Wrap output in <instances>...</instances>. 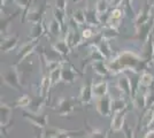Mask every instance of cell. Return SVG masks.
Masks as SVG:
<instances>
[{
    "mask_svg": "<svg viewBox=\"0 0 154 138\" xmlns=\"http://www.w3.org/2000/svg\"><path fill=\"white\" fill-rule=\"evenodd\" d=\"M144 138H154V128L149 129V130L145 133V137Z\"/></svg>",
    "mask_w": 154,
    "mask_h": 138,
    "instance_id": "46",
    "label": "cell"
},
{
    "mask_svg": "<svg viewBox=\"0 0 154 138\" xmlns=\"http://www.w3.org/2000/svg\"><path fill=\"white\" fill-rule=\"evenodd\" d=\"M127 112H128V109L114 113V115L112 118V122H110V131L120 132L124 129V125H125V114H127Z\"/></svg>",
    "mask_w": 154,
    "mask_h": 138,
    "instance_id": "15",
    "label": "cell"
},
{
    "mask_svg": "<svg viewBox=\"0 0 154 138\" xmlns=\"http://www.w3.org/2000/svg\"><path fill=\"white\" fill-rule=\"evenodd\" d=\"M132 1H134V0H124V5H125V8L129 9V12L136 16L135 9H134V6H132Z\"/></svg>",
    "mask_w": 154,
    "mask_h": 138,
    "instance_id": "44",
    "label": "cell"
},
{
    "mask_svg": "<svg viewBox=\"0 0 154 138\" xmlns=\"http://www.w3.org/2000/svg\"><path fill=\"white\" fill-rule=\"evenodd\" d=\"M116 87L117 90L122 93L125 98L130 99L132 101L134 98V90H132V84H131V81L128 77V75L125 72L120 74L119 78L116 81Z\"/></svg>",
    "mask_w": 154,
    "mask_h": 138,
    "instance_id": "9",
    "label": "cell"
},
{
    "mask_svg": "<svg viewBox=\"0 0 154 138\" xmlns=\"http://www.w3.org/2000/svg\"><path fill=\"white\" fill-rule=\"evenodd\" d=\"M71 20H74L78 26H85L86 24V16H85V11L77 8L72 9L71 12Z\"/></svg>",
    "mask_w": 154,
    "mask_h": 138,
    "instance_id": "30",
    "label": "cell"
},
{
    "mask_svg": "<svg viewBox=\"0 0 154 138\" xmlns=\"http://www.w3.org/2000/svg\"><path fill=\"white\" fill-rule=\"evenodd\" d=\"M153 20L152 19V11H151V6L146 4L145 6L139 9V12L136 14L135 16V28L141 26L144 23H146L148 21Z\"/></svg>",
    "mask_w": 154,
    "mask_h": 138,
    "instance_id": "18",
    "label": "cell"
},
{
    "mask_svg": "<svg viewBox=\"0 0 154 138\" xmlns=\"http://www.w3.org/2000/svg\"><path fill=\"white\" fill-rule=\"evenodd\" d=\"M90 65H91V67L93 68V72H96L97 75L101 76V77H107V76H109V75H112L106 60L94 61V62H92V63H90Z\"/></svg>",
    "mask_w": 154,
    "mask_h": 138,
    "instance_id": "21",
    "label": "cell"
},
{
    "mask_svg": "<svg viewBox=\"0 0 154 138\" xmlns=\"http://www.w3.org/2000/svg\"><path fill=\"white\" fill-rule=\"evenodd\" d=\"M39 46V39H29L28 41H26L24 44L19 47L17 52H16V57H17V62L15 65L19 66V63H21L22 61L30 57L32 53H35L36 48Z\"/></svg>",
    "mask_w": 154,
    "mask_h": 138,
    "instance_id": "6",
    "label": "cell"
},
{
    "mask_svg": "<svg viewBox=\"0 0 154 138\" xmlns=\"http://www.w3.org/2000/svg\"><path fill=\"white\" fill-rule=\"evenodd\" d=\"M23 118H26V121L32 124L33 127H37L40 129H45L47 128L48 124V115L46 114H39V113H33V112H26L24 111L22 114Z\"/></svg>",
    "mask_w": 154,
    "mask_h": 138,
    "instance_id": "10",
    "label": "cell"
},
{
    "mask_svg": "<svg viewBox=\"0 0 154 138\" xmlns=\"http://www.w3.org/2000/svg\"><path fill=\"white\" fill-rule=\"evenodd\" d=\"M154 24V20H151L141 24V26L135 28V36L130 37V40L132 41H138L141 45H144L145 43H147L148 39L152 37V28Z\"/></svg>",
    "mask_w": 154,
    "mask_h": 138,
    "instance_id": "5",
    "label": "cell"
},
{
    "mask_svg": "<svg viewBox=\"0 0 154 138\" xmlns=\"http://www.w3.org/2000/svg\"><path fill=\"white\" fill-rule=\"evenodd\" d=\"M124 14H125V11L121 9L120 7L119 8H113L110 11V13H109L108 19L109 20H115V21H123Z\"/></svg>",
    "mask_w": 154,
    "mask_h": 138,
    "instance_id": "37",
    "label": "cell"
},
{
    "mask_svg": "<svg viewBox=\"0 0 154 138\" xmlns=\"http://www.w3.org/2000/svg\"><path fill=\"white\" fill-rule=\"evenodd\" d=\"M100 60H106L103 53L100 52L99 47L94 44H90L89 45V53H88V62L92 63L94 61H100Z\"/></svg>",
    "mask_w": 154,
    "mask_h": 138,
    "instance_id": "26",
    "label": "cell"
},
{
    "mask_svg": "<svg viewBox=\"0 0 154 138\" xmlns=\"http://www.w3.org/2000/svg\"><path fill=\"white\" fill-rule=\"evenodd\" d=\"M96 109L99 115L109 118L113 114V97L107 94L105 97L96 99Z\"/></svg>",
    "mask_w": 154,
    "mask_h": 138,
    "instance_id": "8",
    "label": "cell"
},
{
    "mask_svg": "<svg viewBox=\"0 0 154 138\" xmlns=\"http://www.w3.org/2000/svg\"><path fill=\"white\" fill-rule=\"evenodd\" d=\"M92 86H93V82L92 79H88L86 83H84L81 90H79V94H78V101L81 105H90L92 100L94 99L93 97V91H92Z\"/></svg>",
    "mask_w": 154,
    "mask_h": 138,
    "instance_id": "12",
    "label": "cell"
},
{
    "mask_svg": "<svg viewBox=\"0 0 154 138\" xmlns=\"http://www.w3.org/2000/svg\"><path fill=\"white\" fill-rule=\"evenodd\" d=\"M66 32L67 33H66L64 39L67 40V43L69 44V46L71 47V50H72V48H76V47H78V46L82 44L83 38H82L81 32L77 31V29H74V28H71V26H68Z\"/></svg>",
    "mask_w": 154,
    "mask_h": 138,
    "instance_id": "17",
    "label": "cell"
},
{
    "mask_svg": "<svg viewBox=\"0 0 154 138\" xmlns=\"http://www.w3.org/2000/svg\"><path fill=\"white\" fill-rule=\"evenodd\" d=\"M33 129H35V138H46L44 129H40L37 127H33Z\"/></svg>",
    "mask_w": 154,
    "mask_h": 138,
    "instance_id": "43",
    "label": "cell"
},
{
    "mask_svg": "<svg viewBox=\"0 0 154 138\" xmlns=\"http://www.w3.org/2000/svg\"><path fill=\"white\" fill-rule=\"evenodd\" d=\"M44 132H45L46 137L48 138H72L86 135L85 130H66V129L52 128V127L45 128Z\"/></svg>",
    "mask_w": 154,
    "mask_h": 138,
    "instance_id": "4",
    "label": "cell"
},
{
    "mask_svg": "<svg viewBox=\"0 0 154 138\" xmlns=\"http://www.w3.org/2000/svg\"><path fill=\"white\" fill-rule=\"evenodd\" d=\"M20 12H16L14 13L12 16H9L8 19H1V36H6V30H7V26L9 24V22H12L13 19H15L17 15H19Z\"/></svg>",
    "mask_w": 154,
    "mask_h": 138,
    "instance_id": "39",
    "label": "cell"
},
{
    "mask_svg": "<svg viewBox=\"0 0 154 138\" xmlns=\"http://www.w3.org/2000/svg\"><path fill=\"white\" fill-rule=\"evenodd\" d=\"M99 32L101 33V37H103V39H108V40H112V39H115L116 37H119V29H115V28H112V26H105L101 29V31H99Z\"/></svg>",
    "mask_w": 154,
    "mask_h": 138,
    "instance_id": "31",
    "label": "cell"
},
{
    "mask_svg": "<svg viewBox=\"0 0 154 138\" xmlns=\"http://www.w3.org/2000/svg\"><path fill=\"white\" fill-rule=\"evenodd\" d=\"M110 40L108 39H101L97 46L99 47V50H100V52L103 53V55L105 57V59L106 61H108L110 60L113 57H114V52H113V50H112V46H110V43H109Z\"/></svg>",
    "mask_w": 154,
    "mask_h": 138,
    "instance_id": "24",
    "label": "cell"
},
{
    "mask_svg": "<svg viewBox=\"0 0 154 138\" xmlns=\"http://www.w3.org/2000/svg\"><path fill=\"white\" fill-rule=\"evenodd\" d=\"M61 72H62V82L66 84H74L76 82L77 77L83 75V72H77L75 67L69 63L67 60H64V62L62 63Z\"/></svg>",
    "mask_w": 154,
    "mask_h": 138,
    "instance_id": "11",
    "label": "cell"
},
{
    "mask_svg": "<svg viewBox=\"0 0 154 138\" xmlns=\"http://www.w3.org/2000/svg\"><path fill=\"white\" fill-rule=\"evenodd\" d=\"M0 111H1V133L6 137L8 135V129L12 127V121H13V107L12 105H8L6 103L1 101L0 106Z\"/></svg>",
    "mask_w": 154,
    "mask_h": 138,
    "instance_id": "7",
    "label": "cell"
},
{
    "mask_svg": "<svg viewBox=\"0 0 154 138\" xmlns=\"http://www.w3.org/2000/svg\"><path fill=\"white\" fill-rule=\"evenodd\" d=\"M86 124V135L85 138H109V130H99V129H93L88 124V122L85 121Z\"/></svg>",
    "mask_w": 154,
    "mask_h": 138,
    "instance_id": "27",
    "label": "cell"
},
{
    "mask_svg": "<svg viewBox=\"0 0 154 138\" xmlns=\"http://www.w3.org/2000/svg\"><path fill=\"white\" fill-rule=\"evenodd\" d=\"M30 104H31V98L28 94H23L17 100H15V103L12 105V107L13 108H26Z\"/></svg>",
    "mask_w": 154,
    "mask_h": 138,
    "instance_id": "35",
    "label": "cell"
},
{
    "mask_svg": "<svg viewBox=\"0 0 154 138\" xmlns=\"http://www.w3.org/2000/svg\"><path fill=\"white\" fill-rule=\"evenodd\" d=\"M4 83L8 85L11 89H13L15 91L21 92L23 90V85L21 83L20 78V72L17 69V65H12L7 68L5 72L1 75Z\"/></svg>",
    "mask_w": 154,
    "mask_h": 138,
    "instance_id": "2",
    "label": "cell"
},
{
    "mask_svg": "<svg viewBox=\"0 0 154 138\" xmlns=\"http://www.w3.org/2000/svg\"><path fill=\"white\" fill-rule=\"evenodd\" d=\"M153 124H154V108H147V109H145V112H144L143 116H141L139 130L151 128Z\"/></svg>",
    "mask_w": 154,
    "mask_h": 138,
    "instance_id": "22",
    "label": "cell"
},
{
    "mask_svg": "<svg viewBox=\"0 0 154 138\" xmlns=\"http://www.w3.org/2000/svg\"><path fill=\"white\" fill-rule=\"evenodd\" d=\"M124 109H129L125 97L113 98V114L116 112H120V111H124Z\"/></svg>",
    "mask_w": 154,
    "mask_h": 138,
    "instance_id": "32",
    "label": "cell"
},
{
    "mask_svg": "<svg viewBox=\"0 0 154 138\" xmlns=\"http://www.w3.org/2000/svg\"><path fill=\"white\" fill-rule=\"evenodd\" d=\"M92 91H93L94 99L107 96L108 94V82L107 81H101V82H98V83H93Z\"/></svg>",
    "mask_w": 154,
    "mask_h": 138,
    "instance_id": "23",
    "label": "cell"
},
{
    "mask_svg": "<svg viewBox=\"0 0 154 138\" xmlns=\"http://www.w3.org/2000/svg\"><path fill=\"white\" fill-rule=\"evenodd\" d=\"M62 30H63V26H61V23L53 17L50 21L48 26H47V31L50 32V35H51L52 37H59L61 35V32H62Z\"/></svg>",
    "mask_w": 154,
    "mask_h": 138,
    "instance_id": "29",
    "label": "cell"
},
{
    "mask_svg": "<svg viewBox=\"0 0 154 138\" xmlns=\"http://www.w3.org/2000/svg\"><path fill=\"white\" fill-rule=\"evenodd\" d=\"M78 104H79L78 99L71 98V97H69V98L62 97V98L59 99V101L57 103V106L54 107V109L57 111V113L59 114V116L64 118V116L70 115L71 113L76 109V107Z\"/></svg>",
    "mask_w": 154,
    "mask_h": 138,
    "instance_id": "3",
    "label": "cell"
},
{
    "mask_svg": "<svg viewBox=\"0 0 154 138\" xmlns=\"http://www.w3.org/2000/svg\"><path fill=\"white\" fill-rule=\"evenodd\" d=\"M19 44V35L14 33V35H6V36H1V52L8 53L11 51L15 50Z\"/></svg>",
    "mask_w": 154,
    "mask_h": 138,
    "instance_id": "14",
    "label": "cell"
},
{
    "mask_svg": "<svg viewBox=\"0 0 154 138\" xmlns=\"http://www.w3.org/2000/svg\"><path fill=\"white\" fill-rule=\"evenodd\" d=\"M148 1H151V0H147V2H148Z\"/></svg>",
    "mask_w": 154,
    "mask_h": 138,
    "instance_id": "50",
    "label": "cell"
},
{
    "mask_svg": "<svg viewBox=\"0 0 154 138\" xmlns=\"http://www.w3.org/2000/svg\"><path fill=\"white\" fill-rule=\"evenodd\" d=\"M151 11H152V19L154 20V4L151 5Z\"/></svg>",
    "mask_w": 154,
    "mask_h": 138,
    "instance_id": "47",
    "label": "cell"
},
{
    "mask_svg": "<svg viewBox=\"0 0 154 138\" xmlns=\"http://www.w3.org/2000/svg\"><path fill=\"white\" fill-rule=\"evenodd\" d=\"M46 8H47V2L46 1L43 6L37 7V8H31L29 11L28 15H26V20L28 22H30L31 24H36V23L44 21V14L46 12Z\"/></svg>",
    "mask_w": 154,
    "mask_h": 138,
    "instance_id": "16",
    "label": "cell"
},
{
    "mask_svg": "<svg viewBox=\"0 0 154 138\" xmlns=\"http://www.w3.org/2000/svg\"><path fill=\"white\" fill-rule=\"evenodd\" d=\"M52 48L58 54H60L62 58L68 57L71 53V47L69 46V44L67 43L66 39H58L57 41H54L52 44Z\"/></svg>",
    "mask_w": 154,
    "mask_h": 138,
    "instance_id": "20",
    "label": "cell"
},
{
    "mask_svg": "<svg viewBox=\"0 0 154 138\" xmlns=\"http://www.w3.org/2000/svg\"><path fill=\"white\" fill-rule=\"evenodd\" d=\"M138 85L143 86L145 89H148V87H152L154 85V76L153 74H151L149 72L145 70L140 74V77H139V81H138Z\"/></svg>",
    "mask_w": 154,
    "mask_h": 138,
    "instance_id": "28",
    "label": "cell"
},
{
    "mask_svg": "<svg viewBox=\"0 0 154 138\" xmlns=\"http://www.w3.org/2000/svg\"><path fill=\"white\" fill-rule=\"evenodd\" d=\"M146 108H154V85L146 90Z\"/></svg>",
    "mask_w": 154,
    "mask_h": 138,
    "instance_id": "38",
    "label": "cell"
},
{
    "mask_svg": "<svg viewBox=\"0 0 154 138\" xmlns=\"http://www.w3.org/2000/svg\"><path fill=\"white\" fill-rule=\"evenodd\" d=\"M81 35H82L83 40H91L94 37L96 32H93V29L91 26H88V28H84L83 30L81 31Z\"/></svg>",
    "mask_w": 154,
    "mask_h": 138,
    "instance_id": "40",
    "label": "cell"
},
{
    "mask_svg": "<svg viewBox=\"0 0 154 138\" xmlns=\"http://www.w3.org/2000/svg\"><path fill=\"white\" fill-rule=\"evenodd\" d=\"M109 4L112 8H119L122 4H124V0H109Z\"/></svg>",
    "mask_w": 154,
    "mask_h": 138,
    "instance_id": "45",
    "label": "cell"
},
{
    "mask_svg": "<svg viewBox=\"0 0 154 138\" xmlns=\"http://www.w3.org/2000/svg\"><path fill=\"white\" fill-rule=\"evenodd\" d=\"M67 6H68V0H55L54 2V7L63 12H67Z\"/></svg>",
    "mask_w": 154,
    "mask_h": 138,
    "instance_id": "41",
    "label": "cell"
},
{
    "mask_svg": "<svg viewBox=\"0 0 154 138\" xmlns=\"http://www.w3.org/2000/svg\"><path fill=\"white\" fill-rule=\"evenodd\" d=\"M51 87H52V83H51V77H50V72L46 70L45 68H43V76H42L40 83H39V91H38L39 98L42 99V100H44V101H46Z\"/></svg>",
    "mask_w": 154,
    "mask_h": 138,
    "instance_id": "13",
    "label": "cell"
},
{
    "mask_svg": "<svg viewBox=\"0 0 154 138\" xmlns=\"http://www.w3.org/2000/svg\"><path fill=\"white\" fill-rule=\"evenodd\" d=\"M123 132H124V138H135V132H134V130L127 124L124 125Z\"/></svg>",
    "mask_w": 154,
    "mask_h": 138,
    "instance_id": "42",
    "label": "cell"
},
{
    "mask_svg": "<svg viewBox=\"0 0 154 138\" xmlns=\"http://www.w3.org/2000/svg\"><path fill=\"white\" fill-rule=\"evenodd\" d=\"M109 6H110V4H109L108 0H97L94 8L99 15H103V14L108 12Z\"/></svg>",
    "mask_w": 154,
    "mask_h": 138,
    "instance_id": "36",
    "label": "cell"
},
{
    "mask_svg": "<svg viewBox=\"0 0 154 138\" xmlns=\"http://www.w3.org/2000/svg\"><path fill=\"white\" fill-rule=\"evenodd\" d=\"M79 1H82V0H74V2H75V4H77V2H79Z\"/></svg>",
    "mask_w": 154,
    "mask_h": 138,
    "instance_id": "49",
    "label": "cell"
},
{
    "mask_svg": "<svg viewBox=\"0 0 154 138\" xmlns=\"http://www.w3.org/2000/svg\"><path fill=\"white\" fill-rule=\"evenodd\" d=\"M107 65L112 75H120L127 70L132 72L134 74H141L149 66L141 57V54L131 50H121L107 61Z\"/></svg>",
    "mask_w": 154,
    "mask_h": 138,
    "instance_id": "1",
    "label": "cell"
},
{
    "mask_svg": "<svg viewBox=\"0 0 154 138\" xmlns=\"http://www.w3.org/2000/svg\"><path fill=\"white\" fill-rule=\"evenodd\" d=\"M45 24H44V21L36 23V24H32V28L30 30V33L28 36L29 39H40V37H43L45 35Z\"/></svg>",
    "mask_w": 154,
    "mask_h": 138,
    "instance_id": "25",
    "label": "cell"
},
{
    "mask_svg": "<svg viewBox=\"0 0 154 138\" xmlns=\"http://www.w3.org/2000/svg\"><path fill=\"white\" fill-rule=\"evenodd\" d=\"M52 14H53V17L57 21H59L61 23V26H63V29L67 30V26H66V17H67V12H63L61 9H58V8H53L52 9Z\"/></svg>",
    "mask_w": 154,
    "mask_h": 138,
    "instance_id": "34",
    "label": "cell"
},
{
    "mask_svg": "<svg viewBox=\"0 0 154 138\" xmlns=\"http://www.w3.org/2000/svg\"><path fill=\"white\" fill-rule=\"evenodd\" d=\"M61 67L60 66L55 69H53L50 72V77H51V83H52V87L55 86L57 84H59L61 81H62V72H61Z\"/></svg>",
    "mask_w": 154,
    "mask_h": 138,
    "instance_id": "33",
    "label": "cell"
},
{
    "mask_svg": "<svg viewBox=\"0 0 154 138\" xmlns=\"http://www.w3.org/2000/svg\"><path fill=\"white\" fill-rule=\"evenodd\" d=\"M152 36L154 37V24H153V28H152Z\"/></svg>",
    "mask_w": 154,
    "mask_h": 138,
    "instance_id": "48",
    "label": "cell"
},
{
    "mask_svg": "<svg viewBox=\"0 0 154 138\" xmlns=\"http://www.w3.org/2000/svg\"><path fill=\"white\" fill-rule=\"evenodd\" d=\"M85 16H86V26H91V28L101 26V21L99 19V14L97 13L96 8L88 7L85 9Z\"/></svg>",
    "mask_w": 154,
    "mask_h": 138,
    "instance_id": "19",
    "label": "cell"
}]
</instances>
